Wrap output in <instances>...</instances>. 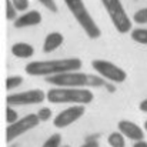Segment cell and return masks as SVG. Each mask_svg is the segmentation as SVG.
Segmentation results:
<instances>
[{
	"instance_id": "1",
	"label": "cell",
	"mask_w": 147,
	"mask_h": 147,
	"mask_svg": "<svg viewBox=\"0 0 147 147\" xmlns=\"http://www.w3.org/2000/svg\"><path fill=\"white\" fill-rule=\"evenodd\" d=\"M82 66L83 63L80 59L70 57V59H57V60H45V61H30L26 64L24 70L29 76L53 77L57 74L79 71Z\"/></svg>"
},
{
	"instance_id": "2",
	"label": "cell",
	"mask_w": 147,
	"mask_h": 147,
	"mask_svg": "<svg viewBox=\"0 0 147 147\" xmlns=\"http://www.w3.org/2000/svg\"><path fill=\"white\" fill-rule=\"evenodd\" d=\"M47 83L56 87H71V89H89V87L106 86V82L103 77L87 74L83 71H70V73L47 77Z\"/></svg>"
},
{
	"instance_id": "3",
	"label": "cell",
	"mask_w": 147,
	"mask_h": 147,
	"mask_svg": "<svg viewBox=\"0 0 147 147\" xmlns=\"http://www.w3.org/2000/svg\"><path fill=\"white\" fill-rule=\"evenodd\" d=\"M47 100L54 104H89L94 100L90 89H71V87H54L47 92Z\"/></svg>"
},
{
	"instance_id": "4",
	"label": "cell",
	"mask_w": 147,
	"mask_h": 147,
	"mask_svg": "<svg viewBox=\"0 0 147 147\" xmlns=\"http://www.w3.org/2000/svg\"><path fill=\"white\" fill-rule=\"evenodd\" d=\"M63 1L67 6V9L71 13V16L79 23V26L87 34L89 39H98L101 36L100 27L96 24L94 19L89 13V10H87V7H86L83 0H63Z\"/></svg>"
},
{
	"instance_id": "5",
	"label": "cell",
	"mask_w": 147,
	"mask_h": 147,
	"mask_svg": "<svg viewBox=\"0 0 147 147\" xmlns=\"http://www.w3.org/2000/svg\"><path fill=\"white\" fill-rule=\"evenodd\" d=\"M103 7L106 9L114 29L119 33H127L131 29V19L126 13L120 0H100Z\"/></svg>"
},
{
	"instance_id": "6",
	"label": "cell",
	"mask_w": 147,
	"mask_h": 147,
	"mask_svg": "<svg viewBox=\"0 0 147 147\" xmlns=\"http://www.w3.org/2000/svg\"><path fill=\"white\" fill-rule=\"evenodd\" d=\"M92 67L100 77H103L104 80H110L111 83H123L127 79V73L121 67L103 59L93 60Z\"/></svg>"
},
{
	"instance_id": "7",
	"label": "cell",
	"mask_w": 147,
	"mask_h": 147,
	"mask_svg": "<svg viewBox=\"0 0 147 147\" xmlns=\"http://www.w3.org/2000/svg\"><path fill=\"white\" fill-rule=\"evenodd\" d=\"M39 123H40V120H39L37 114L30 113V114L19 119L16 123L7 126V129H6V140H7V143H10L14 139H17L19 136H22V134L33 130L34 127L39 126Z\"/></svg>"
},
{
	"instance_id": "8",
	"label": "cell",
	"mask_w": 147,
	"mask_h": 147,
	"mask_svg": "<svg viewBox=\"0 0 147 147\" xmlns=\"http://www.w3.org/2000/svg\"><path fill=\"white\" fill-rule=\"evenodd\" d=\"M45 100H47V93H45L40 89H33L22 93H13L9 94L6 101L9 106H33V104H40Z\"/></svg>"
},
{
	"instance_id": "9",
	"label": "cell",
	"mask_w": 147,
	"mask_h": 147,
	"mask_svg": "<svg viewBox=\"0 0 147 147\" xmlns=\"http://www.w3.org/2000/svg\"><path fill=\"white\" fill-rule=\"evenodd\" d=\"M84 106L82 104H76V106H71V107H67L64 110H61L54 119H53V124L54 127L57 129H64V127H69L70 124L76 123L79 119H82L84 116Z\"/></svg>"
},
{
	"instance_id": "10",
	"label": "cell",
	"mask_w": 147,
	"mask_h": 147,
	"mask_svg": "<svg viewBox=\"0 0 147 147\" xmlns=\"http://www.w3.org/2000/svg\"><path fill=\"white\" fill-rule=\"evenodd\" d=\"M119 131L126 137V139H130L133 142H142L144 139V131L140 126H137L136 123L130 121V120H120L119 124Z\"/></svg>"
},
{
	"instance_id": "11",
	"label": "cell",
	"mask_w": 147,
	"mask_h": 147,
	"mask_svg": "<svg viewBox=\"0 0 147 147\" xmlns=\"http://www.w3.org/2000/svg\"><path fill=\"white\" fill-rule=\"evenodd\" d=\"M42 20H43V17H42L40 11H37V10H29V11H24L23 14H20L14 20V27L16 29H23V27L39 26L42 23Z\"/></svg>"
},
{
	"instance_id": "12",
	"label": "cell",
	"mask_w": 147,
	"mask_h": 147,
	"mask_svg": "<svg viewBox=\"0 0 147 147\" xmlns=\"http://www.w3.org/2000/svg\"><path fill=\"white\" fill-rule=\"evenodd\" d=\"M64 42V36L59 32H51L46 36L45 43H43V51L45 53H51L57 47H60Z\"/></svg>"
},
{
	"instance_id": "13",
	"label": "cell",
	"mask_w": 147,
	"mask_h": 147,
	"mask_svg": "<svg viewBox=\"0 0 147 147\" xmlns=\"http://www.w3.org/2000/svg\"><path fill=\"white\" fill-rule=\"evenodd\" d=\"M11 54L19 57V59H29L34 54V47L29 43L19 42V43H14L11 46Z\"/></svg>"
},
{
	"instance_id": "14",
	"label": "cell",
	"mask_w": 147,
	"mask_h": 147,
	"mask_svg": "<svg viewBox=\"0 0 147 147\" xmlns=\"http://www.w3.org/2000/svg\"><path fill=\"white\" fill-rule=\"evenodd\" d=\"M107 143L111 147H124L126 146V137L120 131H113L109 134Z\"/></svg>"
},
{
	"instance_id": "15",
	"label": "cell",
	"mask_w": 147,
	"mask_h": 147,
	"mask_svg": "<svg viewBox=\"0 0 147 147\" xmlns=\"http://www.w3.org/2000/svg\"><path fill=\"white\" fill-rule=\"evenodd\" d=\"M131 39L139 43V45H147V29L143 27H139V29H134L131 30Z\"/></svg>"
},
{
	"instance_id": "16",
	"label": "cell",
	"mask_w": 147,
	"mask_h": 147,
	"mask_svg": "<svg viewBox=\"0 0 147 147\" xmlns=\"http://www.w3.org/2000/svg\"><path fill=\"white\" fill-rule=\"evenodd\" d=\"M17 9H16V6L13 4V1L11 0H6V19L9 20V22H14L16 19H17Z\"/></svg>"
},
{
	"instance_id": "17",
	"label": "cell",
	"mask_w": 147,
	"mask_h": 147,
	"mask_svg": "<svg viewBox=\"0 0 147 147\" xmlns=\"http://www.w3.org/2000/svg\"><path fill=\"white\" fill-rule=\"evenodd\" d=\"M23 83V77L22 76H10L6 79V89L7 90H13L16 87H19Z\"/></svg>"
},
{
	"instance_id": "18",
	"label": "cell",
	"mask_w": 147,
	"mask_h": 147,
	"mask_svg": "<svg viewBox=\"0 0 147 147\" xmlns=\"http://www.w3.org/2000/svg\"><path fill=\"white\" fill-rule=\"evenodd\" d=\"M60 144H61V136L57 134V133H54V134H51L49 139L43 143L42 147H61Z\"/></svg>"
},
{
	"instance_id": "19",
	"label": "cell",
	"mask_w": 147,
	"mask_h": 147,
	"mask_svg": "<svg viewBox=\"0 0 147 147\" xmlns=\"http://www.w3.org/2000/svg\"><path fill=\"white\" fill-rule=\"evenodd\" d=\"M133 20H134V23H137V24H146L147 23V7L137 10V11L134 13V16H133Z\"/></svg>"
},
{
	"instance_id": "20",
	"label": "cell",
	"mask_w": 147,
	"mask_h": 147,
	"mask_svg": "<svg viewBox=\"0 0 147 147\" xmlns=\"http://www.w3.org/2000/svg\"><path fill=\"white\" fill-rule=\"evenodd\" d=\"M19 114H17V111L14 110V107H11V106H7V109H6V121H7V124L10 126V124H13V123H16L17 120H19V117H17Z\"/></svg>"
},
{
	"instance_id": "21",
	"label": "cell",
	"mask_w": 147,
	"mask_h": 147,
	"mask_svg": "<svg viewBox=\"0 0 147 147\" xmlns=\"http://www.w3.org/2000/svg\"><path fill=\"white\" fill-rule=\"evenodd\" d=\"M36 114H37V117H39L40 121H47V120H50V117H51V109L50 107H42Z\"/></svg>"
},
{
	"instance_id": "22",
	"label": "cell",
	"mask_w": 147,
	"mask_h": 147,
	"mask_svg": "<svg viewBox=\"0 0 147 147\" xmlns=\"http://www.w3.org/2000/svg\"><path fill=\"white\" fill-rule=\"evenodd\" d=\"M37 1H39L42 6H45L51 13H56V11H57V4H56L54 0H37Z\"/></svg>"
},
{
	"instance_id": "23",
	"label": "cell",
	"mask_w": 147,
	"mask_h": 147,
	"mask_svg": "<svg viewBox=\"0 0 147 147\" xmlns=\"http://www.w3.org/2000/svg\"><path fill=\"white\" fill-rule=\"evenodd\" d=\"M13 4L16 6V9L19 11H27L29 9V0H11Z\"/></svg>"
},
{
	"instance_id": "24",
	"label": "cell",
	"mask_w": 147,
	"mask_h": 147,
	"mask_svg": "<svg viewBox=\"0 0 147 147\" xmlns=\"http://www.w3.org/2000/svg\"><path fill=\"white\" fill-rule=\"evenodd\" d=\"M80 147H98V143H97L96 139H87L86 143H84L83 146H80Z\"/></svg>"
},
{
	"instance_id": "25",
	"label": "cell",
	"mask_w": 147,
	"mask_h": 147,
	"mask_svg": "<svg viewBox=\"0 0 147 147\" xmlns=\"http://www.w3.org/2000/svg\"><path fill=\"white\" fill-rule=\"evenodd\" d=\"M139 109H140L142 111L147 113V98H144V100H142V101H140V104H139Z\"/></svg>"
},
{
	"instance_id": "26",
	"label": "cell",
	"mask_w": 147,
	"mask_h": 147,
	"mask_svg": "<svg viewBox=\"0 0 147 147\" xmlns=\"http://www.w3.org/2000/svg\"><path fill=\"white\" fill-rule=\"evenodd\" d=\"M133 147H147V142H144V140H142V142H136Z\"/></svg>"
},
{
	"instance_id": "27",
	"label": "cell",
	"mask_w": 147,
	"mask_h": 147,
	"mask_svg": "<svg viewBox=\"0 0 147 147\" xmlns=\"http://www.w3.org/2000/svg\"><path fill=\"white\" fill-rule=\"evenodd\" d=\"M144 129H146V130H147V120H146V121H144Z\"/></svg>"
},
{
	"instance_id": "28",
	"label": "cell",
	"mask_w": 147,
	"mask_h": 147,
	"mask_svg": "<svg viewBox=\"0 0 147 147\" xmlns=\"http://www.w3.org/2000/svg\"><path fill=\"white\" fill-rule=\"evenodd\" d=\"M61 147H69V146H61Z\"/></svg>"
}]
</instances>
